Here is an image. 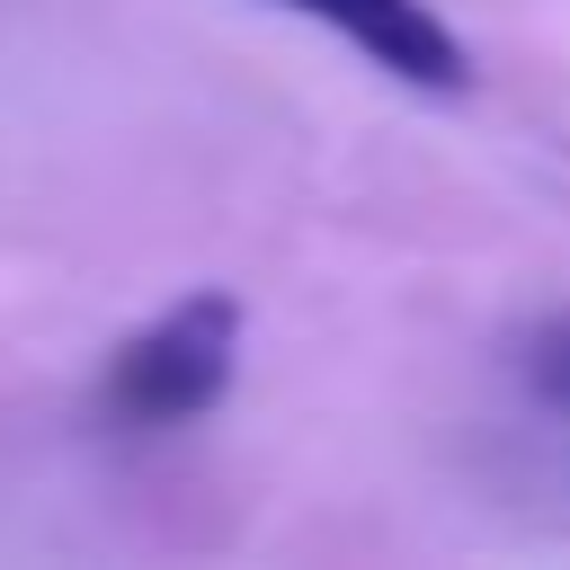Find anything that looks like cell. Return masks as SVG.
<instances>
[{
  "instance_id": "obj_3",
  "label": "cell",
  "mask_w": 570,
  "mask_h": 570,
  "mask_svg": "<svg viewBox=\"0 0 570 570\" xmlns=\"http://www.w3.org/2000/svg\"><path fill=\"white\" fill-rule=\"evenodd\" d=\"M517 365H525V392H534L543 410H561V419H570V312L534 321V330H525V347H517Z\"/></svg>"
},
{
  "instance_id": "obj_1",
  "label": "cell",
  "mask_w": 570,
  "mask_h": 570,
  "mask_svg": "<svg viewBox=\"0 0 570 570\" xmlns=\"http://www.w3.org/2000/svg\"><path fill=\"white\" fill-rule=\"evenodd\" d=\"M232 365H240V303L223 285L205 294H178L169 312H151L116 356H107V383H98V410L134 436H160V428H196L223 392H232Z\"/></svg>"
},
{
  "instance_id": "obj_2",
  "label": "cell",
  "mask_w": 570,
  "mask_h": 570,
  "mask_svg": "<svg viewBox=\"0 0 570 570\" xmlns=\"http://www.w3.org/2000/svg\"><path fill=\"white\" fill-rule=\"evenodd\" d=\"M267 9H294V18H312V27H330V36H347L374 71H392V80H410V89L454 98V89L472 80L463 36H454L428 0H267Z\"/></svg>"
}]
</instances>
